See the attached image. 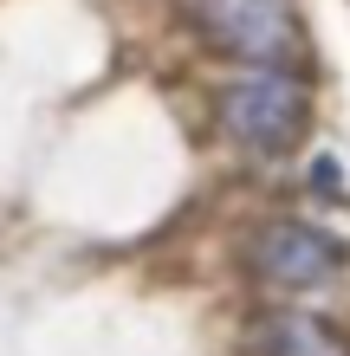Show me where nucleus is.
I'll return each mask as SVG.
<instances>
[{
    "label": "nucleus",
    "mask_w": 350,
    "mask_h": 356,
    "mask_svg": "<svg viewBox=\"0 0 350 356\" xmlns=\"http://www.w3.org/2000/svg\"><path fill=\"white\" fill-rule=\"evenodd\" d=\"M214 117H221V136L246 156H292L305 123H312V91L299 85L292 72H246V78H228L214 91Z\"/></svg>",
    "instance_id": "nucleus-1"
},
{
    "label": "nucleus",
    "mask_w": 350,
    "mask_h": 356,
    "mask_svg": "<svg viewBox=\"0 0 350 356\" xmlns=\"http://www.w3.org/2000/svg\"><path fill=\"white\" fill-rule=\"evenodd\" d=\"M182 13L234 65H285L299 52L292 0H182Z\"/></svg>",
    "instance_id": "nucleus-2"
},
{
    "label": "nucleus",
    "mask_w": 350,
    "mask_h": 356,
    "mask_svg": "<svg viewBox=\"0 0 350 356\" xmlns=\"http://www.w3.org/2000/svg\"><path fill=\"white\" fill-rule=\"evenodd\" d=\"M246 272L260 285H279V291H318L331 285L337 272L350 266V246L337 234H324L318 220H260L240 246Z\"/></svg>",
    "instance_id": "nucleus-3"
},
{
    "label": "nucleus",
    "mask_w": 350,
    "mask_h": 356,
    "mask_svg": "<svg viewBox=\"0 0 350 356\" xmlns=\"http://www.w3.org/2000/svg\"><path fill=\"white\" fill-rule=\"evenodd\" d=\"M246 356H350L344 337L324 318H305V311H266L246 337Z\"/></svg>",
    "instance_id": "nucleus-4"
},
{
    "label": "nucleus",
    "mask_w": 350,
    "mask_h": 356,
    "mask_svg": "<svg viewBox=\"0 0 350 356\" xmlns=\"http://www.w3.org/2000/svg\"><path fill=\"white\" fill-rule=\"evenodd\" d=\"M312 188H318V195H337V188H344V181H337V162H331V156H318V162H312Z\"/></svg>",
    "instance_id": "nucleus-5"
}]
</instances>
